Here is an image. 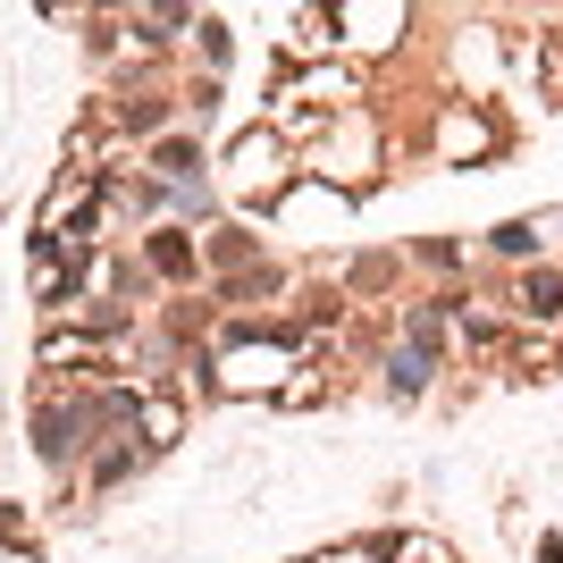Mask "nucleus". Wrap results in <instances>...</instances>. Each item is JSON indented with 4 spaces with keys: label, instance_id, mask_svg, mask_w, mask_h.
Listing matches in <instances>:
<instances>
[{
    "label": "nucleus",
    "instance_id": "nucleus-2",
    "mask_svg": "<svg viewBox=\"0 0 563 563\" xmlns=\"http://www.w3.org/2000/svg\"><path fill=\"white\" fill-rule=\"evenodd\" d=\"M135 438H143L152 454L186 438V404L168 396V387H152V378H135Z\"/></svg>",
    "mask_w": 563,
    "mask_h": 563
},
{
    "label": "nucleus",
    "instance_id": "nucleus-1",
    "mask_svg": "<svg viewBox=\"0 0 563 563\" xmlns=\"http://www.w3.org/2000/svg\"><path fill=\"white\" fill-rule=\"evenodd\" d=\"M93 438H101V429H93V404H85V396H68V404L43 396V404H34V454H43L51 471H76L85 454H93Z\"/></svg>",
    "mask_w": 563,
    "mask_h": 563
},
{
    "label": "nucleus",
    "instance_id": "nucleus-7",
    "mask_svg": "<svg viewBox=\"0 0 563 563\" xmlns=\"http://www.w3.org/2000/svg\"><path fill=\"white\" fill-rule=\"evenodd\" d=\"M0 539H9V547H25V521H18V505H0Z\"/></svg>",
    "mask_w": 563,
    "mask_h": 563
},
{
    "label": "nucleus",
    "instance_id": "nucleus-3",
    "mask_svg": "<svg viewBox=\"0 0 563 563\" xmlns=\"http://www.w3.org/2000/svg\"><path fill=\"white\" fill-rule=\"evenodd\" d=\"M514 320H521V329L563 336V269H530V278L514 286Z\"/></svg>",
    "mask_w": 563,
    "mask_h": 563
},
{
    "label": "nucleus",
    "instance_id": "nucleus-4",
    "mask_svg": "<svg viewBox=\"0 0 563 563\" xmlns=\"http://www.w3.org/2000/svg\"><path fill=\"white\" fill-rule=\"evenodd\" d=\"M143 261H152V278H202V244L186 228H161L143 244Z\"/></svg>",
    "mask_w": 563,
    "mask_h": 563
},
{
    "label": "nucleus",
    "instance_id": "nucleus-5",
    "mask_svg": "<svg viewBox=\"0 0 563 563\" xmlns=\"http://www.w3.org/2000/svg\"><path fill=\"white\" fill-rule=\"evenodd\" d=\"M143 454H152V446H143L135 429H110V446H93V454H85V471H93V488H110V479H126V471H135Z\"/></svg>",
    "mask_w": 563,
    "mask_h": 563
},
{
    "label": "nucleus",
    "instance_id": "nucleus-6",
    "mask_svg": "<svg viewBox=\"0 0 563 563\" xmlns=\"http://www.w3.org/2000/svg\"><path fill=\"white\" fill-rule=\"evenodd\" d=\"M496 253H539V228H530V219H514V228H496Z\"/></svg>",
    "mask_w": 563,
    "mask_h": 563
}]
</instances>
